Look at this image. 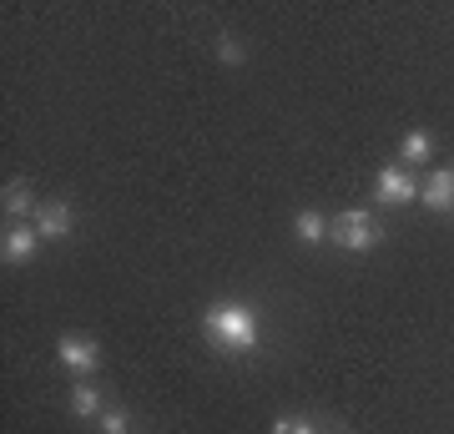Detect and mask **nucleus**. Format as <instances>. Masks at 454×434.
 Returning <instances> with one entry per match:
<instances>
[{"instance_id": "1", "label": "nucleus", "mask_w": 454, "mask_h": 434, "mask_svg": "<svg viewBox=\"0 0 454 434\" xmlns=\"http://www.w3.org/2000/svg\"><path fill=\"white\" fill-rule=\"evenodd\" d=\"M202 334H207L217 349H227V354H247V349H258L262 323L247 304H212L207 313H202Z\"/></svg>"}, {"instance_id": "13", "label": "nucleus", "mask_w": 454, "mask_h": 434, "mask_svg": "<svg viewBox=\"0 0 454 434\" xmlns=\"http://www.w3.org/2000/svg\"><path fill=\"white\" fill-rule=\"evenodd\" d=\"M273 434H318V430H313L309 419H278Z\"/></svg>"}, {"instance_id": "12", "label": "nucleus", "mask_w": 454, "mask_h": 434, "mask_svg": "<svg viewBox=\"0 0 454 434\" xmlns=\"http://www.w3.org/2000/svg\"><path fill=\"white\" fill-rule=\"evenodd\" d=\"M101 434H127V409H106L101 414Z\"/></svg>"}, {"instance_id": "3", "label": "nucleus", "mask_w": 454, "mask_h": 434, "mask_svg": "<svg viewBox=\"0 0 454 434\" xmlns=\"http://www.w3.org/2000/svg\"><path fill=\"white\" fill-rule=\"evenodd\" d=\"M56 359H61L71 374H91L101 364V349L91 343V338H82V334H66L61 343H56Z\"/></svg>"}, {"instance_id": "11", "label": "nucleus", "mask_w": 454, "mask_h": 434, "mask_svg": "<svg viewBox=\"0 0 454 434\" xmlns=\"http://www.w3.org/2000/svg\"><path fill=\"white\" fill-rule=\"evenodd\" d=\"M399 157L404 162H429V131H409L399 142Z\"/></svg>"}, {"instance_id": "5", "label": "nucleus", "mask_w": 454, "mask_h": 434, "mask_svg": "<svg viewBox=\"0 0 454 434\" xmlns=\"http://www.w3.org/2000/svg\"><path fill=\"white\" fill-rule=\"evenodd\" d=\"M35 233L51 242L71 238V208H66L61 197H51V202H41V212H35Z\"/></svg>"}, {"instance_id": "6", "label": "nucleus", "mask_w": 454, "mask_h": 434, "mask_svg": "<svg viewBox=\"0 0 454 434\" xmlns=\"http://www.w3.org/2000/svg\"><path fill=\"white\" fill-rule=\"evenodd\" d=\"M35 227H26V223H11L5 227V238H0V257L5 263H31V253H35Z\"/></svg>"}, {"instance_id": "9", "label": "nucleus", "mask_w": 454, "mask_h": 434, "mask_svg": "<svg viewBox=\"0 0 454 434\" xmlns=\"http://www.w3.org/2000/svg\"><path fill=\"white\" fill-rule=\"evenodd\" d=\"M97 409H101V394H97L91 384H76V389H71V414H76V419H91Z\"/></svg>"}, {"instance_id": "14", "label": "nucleus", "mask_w": 454, "mask_h": 434, "mask_svg": "<svg viewBox=\"0 0 454 434\" xmlns=\"http://www.w3.org/2000/svg\"><path fill=\"white\" fill-rule=\"evenodd\" d=\"M223 61L238 66V61H243V46H238V41H223Z\"/></svg>"}, {"instance_id": "4", "label": "nucleus", "mask_w": 454, "mask_h": 434, "mask_svg": "<svg viewBox=\"0 0 454 434\" xmlns=\"http://www.w3.org/2000/svg\"><path fill=\"white\" fill-rule=\"evenodd\" d=\"M414 193H419V187H414V178H404L399 167H384V172H379V182H373V197H379V202H389V208H404Z\"/></svg>"}, {"instance_id": "8", "label": "nucleus", "mask_w": 454, "mask_h": 434, "mask_svg": "<svg viewBox=\"0 0 454 434\" xmlns=\"http://www.w3.org/2000/svg\"><path fill=\"white\" fill-rule=\"evenodd\" d=\"M0 208H5V217H20V212L31 208V187H26V182H5V193H0Z\"/></svg>"}, {"instance_id": "7", "label": "nucleus", "mask_w": 454, "mask_h": 434, "mask_svg": "<svg viewBox=\"0 0 454 434\" xmlns=\"http://www.w3.org/2000/svg\"><path fill=\"white\" fill-rule=\"evenodd\" d=\"M419 197H424V208L450 212V208H454V172H434V178L419 187Z\"/></svg>"}, {"instance_id": "2", "label": "nucleus", "mask_w": 454, "mask_h": 434, "mask_svg": "<svg viewBox=\"0 0 454 434\" xmlns=\"http://www.w3.org/2000/svg\"><path fill=\"white\" fill-rule=\"evenodd\" d=\"M328 238L339 242V248H348V253H369V248H379L384 227L373 223V212L348 208V212H339V217L328 223Z\"/></svg>"}, {"instance_id": "10", "label": "nucleus", "mask_w": 454, "mask_h": 434, "mask_svg": "<svg viewBox=\"0 0 454 434\" xmlns=\"http://www.w3.org/2000/svg\"><path fill=\"white\" fill-rule=\"evenodd\" d=\"M298 238L303 242H324L328 238V217L324 212H298Z\"/></svg>"}]
</instances>
